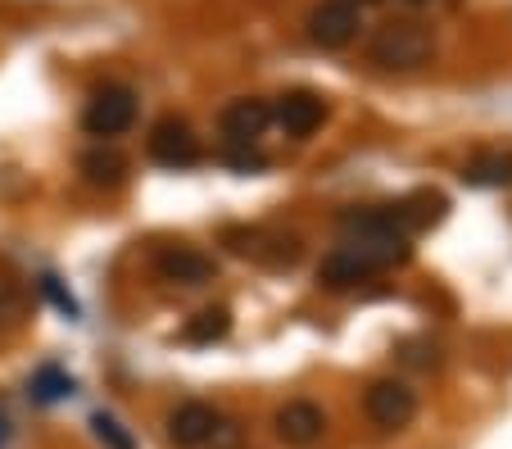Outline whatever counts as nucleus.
Here are the masks:
<instances>
[{
	"label": "nucleus",
	"instance_id": "obj_19",
	"mask_svg": "<svg viewBox=\"0 0 512 449\" xmlns=\"http://www.w3.org/2000/svg\"><path fill=\"white\" fill-rule=\"evenodd\" d=\"M91 431H96V440L105 449H136V436L114 418V413H96V418H91Z\"/></svg>",
	"mask_w": 512,
	"mask_h": 449
},
{
	"label": "nucleus",
	"instance_id": "obj_8",
	"mask_svg": "<svg viewBox=\"0 0 512 449\" xmlns=\"http://www.w3.org/2000/svg\"><path fill=\"white\" fill-rule=\"evenodd\" d=\"M218 127H223V137L232 150H254L259 146V137L272 127V105L259 96H241L232 100V105L223 109V118H218Z\"/></svg>",
	"mask_w": 512,
	"mask_h": 449
},
{
	"label": "nucleus",
	"instance_id": "obj_9",
	"mask_svg": "<svg viewBox=\"0 0 512 449\" xmlns=\"http://www.w3.org/2000/svg\"><path fill=\"white\" fill-rule=\"evenodd\" d=\"M218 422H223V413L213 409V404L186 400V404H177V409L168 413V440H173L177 449H204V445H213Z\"/></svg>",
	"mask_w": 512,
	"mask_h": 449
},
{
	"label": "nucleus",
	"instance_id": "obj_21",
	"mask_svg": "<svg viewBox=\"0 0 512 449\" xmlns=\"http://www.w3.org/2000/svg\"><path fill=\"white\" fill-rule=\"evenodd\" d=\"M263 164H268V159H263L259 150H232V168H241V173H259Z\"/></svg>",
	"mask_w": 512,
	"mask_h": 449
},
{
	"label": "nucleus",
	"instance_id": "obj_20",
	"mask_svg": "<svg viewBox=\"0 0 512 449\" xmlns=\"http://www.w3.org/2000/svg\"><path fill=\"white\" fill-rule=\"evenodd\" d=\"M37 286H41V295H46V300L55 304L59 313H68V318H78V300H73V295H68L64 286H59V277H55V273H46Z\"/></svg>",
	"mask_w": 512,
	"mask_h": 449
},
{
	"label": "nucleus",
	"instance_id": "obj_12",
	"mask_svg": "<svg viewBox=\"0 0 512 449\" xmlns=\"http://www.w3.org/2000/svg\"><path fill=\"white\" fill-rule=\"evenodd\" d=\"M322 431H327V413L318 409L313 400H290L277 409V436L286 440V445H313V440H322Z\"/></svg>",
	"mask_w": 512,
	"mask_h": 449
},
{
	"label": "nucleus",
	"instance_id": "obj_18",
	"mask_svg": "<svg viewBox=\"0 0 512 449\" xmlns=\"http://www.w3.org/2000/svg\"><path fill=\"white\" fill-rule=\"evenodd\" d=\"M28 318V291L19 277L0 273V327H19Z\"/></svg>",
	"mask_w": 512,
	"mask_h": 449
},
{
	"label": "nucleus",
	"instance_id": "obj_11",
	"mask_svg": "<svg viewBox=\"0 0 512 449\" xmlns=\"http://www.w3.org/2000/svg\"><path fill=\"white\" fill-rule=\"evenodd\" d=\"M155 268L164 282H177V286H204L218 277V264H213L209 254L191 250V245H164L155 254Z\"/></svg>",
	"mask_w": 512,
	"mask_h": 449
},
{
	"label": "nucleus",
	"instance_id": "obj_23",
	"mask_svg": "<svg viewBox=\"0 0 512 449\" xmlns=\"http://www.w3.org/2000/svg\"><path fill=\"white\" fill-rule=\"evenodd\" d=\"M349 5H358V10H363V5H377V0H349Z\"/></svg>",
	"mask_w": 512,
	"mask_h": 449
},
{
	"label": "nucleus",
	"instance_id": "obj_1",
	"mask_svg": "<svg viewBox=\"0 0 512 449\" xmlns=\"http://www.w3.org/2000/svg\"><path fill=\"white\" fill-rule=\"evenodd\" d=\"M408 254H413V245L404 236H345L322 259L318 282L327 291H349L358 282H372V277L390 273L395 264H408Z\"/></svg>",
	"mask_w": 512,
	"mask_h": 449
},
{
	"label": "nucleus",
	"instance_id": "obj_24",
	"mask_svg": "<svg viewBox=\"0 0 512 449\" xmlns=\"http://www.w3.org/2000/svg\"><path fill=\"white\" fill-rule=\"evenodd\" d=\"M408 5H426V0H408Z\"/></svg>",
	"mask_w": 512,
	"mask_h": 449
},
{
	"label": "nucleus",
	"instance_id": "obj_10",
	"mask_svg": "<svg viewBox=\"0 0 512 449\" xmlns=\"http://www.w3.org/2000/svg\"><path fill=\"white\" fill-rule=\"evenodd\" d=\"M272 123H281L286 137L304 141L327 123V100H322L318 91H286V96L272 105Z\"/></svg>",
	"mask_w": 512,
	"mask_h": 449
},
{
	"label": "nucleus",
	"instance_id": "obj_5",
	"mask_svg": "<svg viewBox=\"0 0 512 449\" xmlns=\"http://www.w3.org/2000/svg\"><path fill=\"white\" fill-rule=\"evenodd\" d=\"M150 159L164 168H191L200 164V137H195V127L177 114H164L155 127H150Z\"/></svg>",
	"mask_w": 512,
	"mask_h": 449
},
{
	"label": "nucleus",
	"instance_id": "obj_4",
	"mask_svg": "<svg viewBox=\"0 0 512 449\" xmlns=\"http://www.w3.org/2000/svg\"><path fill=\"white\" fill-rule=\"evenodd\" d=\"M136 123V91L123 87V82H109V87H100L96 96L87 100V109H82V127H87L91 137H123L127 127Z\"/></svg>",
	"mask_w": 512,
	"mask_h": 449
},
{
	"label": "nucleus",
	"instance_id": "obj_22",
	"mask_svg": "<svg viewBox=\"0 0 512 449\" xmlns=\"http://www.w3.org/2000/svg\"><path fill=\"white\" fill-rule=\"evenodd\" d=\"M5 440H10V422H5V413H0V449H5Z\"/></svg>",
	"mask_w": 512,
	"mask_h": 449
},
{
	"label": "nucleus",
	"instance_id": "obj_2",
	"mask_svg": "<svg viewBox=\"0 0 512 449\" xmlns=\"http://www.w3.org/2000/svg\"><path fill=\"white\" fill-rule=\"evenodd\" d=\"M368 50H372V64H381V69L413 73V69H422V64H431L435 37H431V28H422V23L395 19V23H381Z\"/></svg>",
	"mask_w": 512,
	"mask_h": 449
},
{
	"label": "nucleus",
	"instance_id": "obj_7",
	"mask_svg": "<svg viewBox=\"0 0 512 449\" xmlns=\"http://www.w3.org/2000/svg\"><path fill=\"white\" fill-rule=\"evenodd\" d=\"M363 409H368V418L377 422L381 431H404L408 422L417 418V395H413V386H408V381L386 377V381H372V391H368V400H363Z\"/></svg>",
	"mask_w": 512,
	"mask_h": 449
},
{
	"label": "nucleus",
	"instance_id": "obj_16",
	"mask_svg": "<svg viewBox=\"0 0 512 449\" xmlns=\"http://www.w3.org/2000/svg\"><path fill=\"white\" fill-rule=\"evenodd\" d=\"M227 332H232V309H227V304H209V309H200L191 323L182 327V341L213 345V341H223Z\"/></svg>",
	"mask_w": 512,
	"mask_h": 449
},
{
	"label": "nucleus",
	"instance_id": "obj_17",
	"mask_svg": "<svg viewBox=\"0 0 512 449\" xmlns=\"http://www.w3.org/2000/svg\"><path fill=\"white\" fill-rule=\"evenodd\" d=\"M467 186H508L512 182V155L503 150H490V155H476L472 164L463 168Z\"/></svg>",
	"mask_w": 512,
	"mask_h": 449
},
{
	"label": "nucleus",
	"instance_id": "obj_14",
	"mask_svg": "<svg viewBox=\"0 0 512 449\" xmlns=\"http://www.w3.org/2000/svg\"><path fill=\"white\" fill-rule=\"evenodd\" d=\"M78 168L91 186H123L127 182V159L109 146H91L87 155L78 159Z\"/></svg>",
	"mask_w": 512,
	"mask_h": 449
},
{
	"label": "nucleus",
	"instance_id": "obj_13",
	"mask_svg": "<svg viewBox=\"0 0 512 449\" xmlns=\"http://www.w3.org/2000/svg\"><path fill=\"white\" fill-rule=\"evenodd\" d=\"M445 209H449V200L440 196V191H413V196L395 200V214H399V223H404L408 236L435 227L440 218H445Z\"/></svg>",
	"mask_w": 512,
	"mask_h": 449
},
{
	"label": "nucleus",
	"instance_id": "obj_15",
	"mask_svg": "<svg viewBox=\"0 0 512 449\" xmlns=\"http://www.w3.org/2000/svg\"><path fill=\"white\" fill-rule=\"evenodd\" d=\"M78 391V381L68 377L59 363H41L37 372L28 377V395H32V404H59V400H68V395Z\"/></svg>",
	"mask_w": 512,
	"mask_h": 449
},
{
	"label": "nucleus",
	"instance_id": "obj_6",
	"mask_svg": "<svg viewBox=\"0 0 512 449\" xmlns=\"http://www.w3.org/2000/svg\"><path fill=\"white\" fill-rule=\"evenodd\" d=\"M358 28H363V10L349 0H322L309 14V37L322 50H345L358 37Z\"/></svg>",
	"mask_w": 512,
	"mask_h": 449
},
{
	"label": "nucleus",
	"instance_id": "obj_3",
	"mask_svg": "<svg viewBox=\"0 0 512 449\" xmlns=\"http://www.w3.org/2000/svg\"><path fill=\"white\" fill-rule=\"evenodd\" d=\"M223 245L241 259H254L263 268H290L295 259L304 254L300 236L295 232H281V227H227Z\"/></svg>",
	"mask_w": 512,
	"mask_h": 449
}]
</instances>
